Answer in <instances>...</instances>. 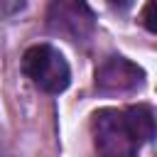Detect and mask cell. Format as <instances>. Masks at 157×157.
<instances>
[{
  "label": "cell",
  "mask_w": 157,
  "mask_h": 157,
  "mask_svg": "<svg viewBox=\"0 0 157 157\" xmlns=\"http://www.w3.org/2000/svg\"><path fill=\"white\" fill-rule=\"evenodd\" d=\"M22 71L27 74V78H32V83L37 88H42L47 93H61L71 81L66 59L52 44L29 47L22 59Z\"/></svg>",
  "instance_id": "obj_1"
},
{
  "label": "cell",
  "mask_w": 157,
  "mask_h": 157,
  "mask_svg": "<svg viewBox=\"0 0 157 157\" xmlns=\"http://www.w3.org/2000/svg\"><path fill=\"white\" fill-rule=\"evenodd\" d=\"M91 132L98 157H135L137 142L132 140L123 113L113 108H101L91 118Z\"/></svg>",
  "instance_id": "obj_2"
},
{
  "label": "cell",
  "mask_w": 157,
  "mask_h": 157,
  "mask_svg": "<svg viewBox=\"0 0 157 157\" xmlns=\"http://www.w3.org/2000/svg\"><path fill=\"white\" fill-rule=\"evenodd\" d=\"M49 27L71 42H81L93 32V12L83 0H52Z\"/></svg>",
  "instance_id": "obj_3"
},
{
  "label": "cell",
  "mask_w": 157,
  "mask_h": 157,
  "mask_svg": "<svg viewBox=\"0 0 157 157\" xmlns=\"http://www.w3.org/2000/svg\"><path fill=\"white\" fill-rule=\"evenodd\" d=\"M145 74L137 64L123 59V56H110L105 59L98 71H96V86L105 93H128L135 91L142 83Z\"/></svg>",
  "instance_id": "obj_4"
},
{
  "label": "cell",
  "mask_w": 157,
  "mask_h": 157,
  "mask_svg": "<svg viewBox=\"0 0 157 157\" xmlns=\"http://www.w3.org/2000/svg\"><path fill=\"white\" fill-rule=\"evenodd\" d=\"M123 120L135 142H150L155 137V113L150 105H132L123 113Z\"/></svg>",
  "instance_id": "obj_5"
},
{
  "label": "cell",
  "mask_w": 157,
  "mask_h": 157,
  "mask_svg": "<svg viewBox=\"0 0 157 157\" xmlns=\"http://www.w3.org/2000/svg\"><path fill=\"white\" fill-rule=\"evenodd\" d=\"M155 7H157V0H147L145 10H142V22L150 32H157V17H155Z\"/></svg>",
  "instance_id": "obj_6"
},
{
  "label": "cell",
  "mask_w": 157,
  "mask_h": 157,
  "mask_svg": "<svg viewBox=\"0 0 157 157\" xmlns=\"http://www.w3.org/2000/svg\"><path fill=\"white\" fill-rule=\"evenodd\" d=\"M110 5L118 7V10H128V7L132 5V0H110Z\"/></svg>",
  "instance_id": "obj_7"
}]
</instances>
